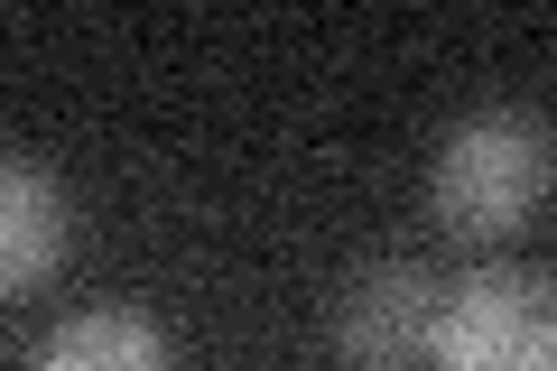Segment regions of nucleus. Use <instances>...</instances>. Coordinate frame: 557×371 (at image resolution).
Returning a JSON list of instances; mask_svg holds the SVG:
<instances>
[{
  "mask_svg": "<svg viewBox=\"0 0 557 371\" xmlns=\"http://www.w3.org/2000/svg\"><path fill=\"white\" fill-rule=\"evenodd\" d=\"M38 371H168V334L139 307H84L47 334Z\"/></svg>",
  "mask_w": 557,
  "mask_h": 371,
  "instance_id": "39448f33",
  "label": "nucleus"
},
{
  "mask_svg": "<svg viewBox=\"0 0 557 371\" xmlns=\"http://www.w3.org/2000/svg\"><path fill=\"white\" fill-rule=\"evenodd\" d=\"M437 307L446 288L418 260H381L335 297V353L354 371H428L437 353Z\"/></svg>",
  "mask_w": 557,
  "mask_h": 371,
  "instance_id": "7ed1b4c3",
  "label": "nucleus"
},
{
  "mask_svg": "<svg viewBox=\"0 0 557 371\" xmlns=\"http://www.w3.org/2000/svg\"><path fill=\"white\" fill-rule=\"evenodd\" d=\"M557 186V139L530 112H465L437 149L428 205L456 242H511Z\"/></svg>",
  "mask_w": 557,
  "mask_h": 371,
  "instance_id": "f257e3e1",
  "label": "nucleus"
},
{
  "mask_svg": "<svg viewBox=\"0 0 557 371\" xmlns=\"http://www.w3.org/2000/svg\"><path fill=\"white\" fill-rule=\"evenodd\" d=\"M65 260V196H57V176L38 168V158H10L0 168V288L28 297L47 288Z\"/></svg>",
  "mask_w": 557,
  "mask_h": 371,
  "instance_id": "20e7f679",
  "label": "nucleus"
},
{
  "mask_svg": "<svg viewBox=\"0 0 557 371\" xmlns=\"http://www.w3.org/2000/svg\"><path fill=\"white\" fill-rule=\"evenodd\" d=\"M428 371H557V279L548 270H474L437 307Z\"/></svg>",
  "mask_w": 557,
  "mask_h": 371,
  "instance_id": "f03ea898",
  "label": "nucleus"
}]
</instances>
